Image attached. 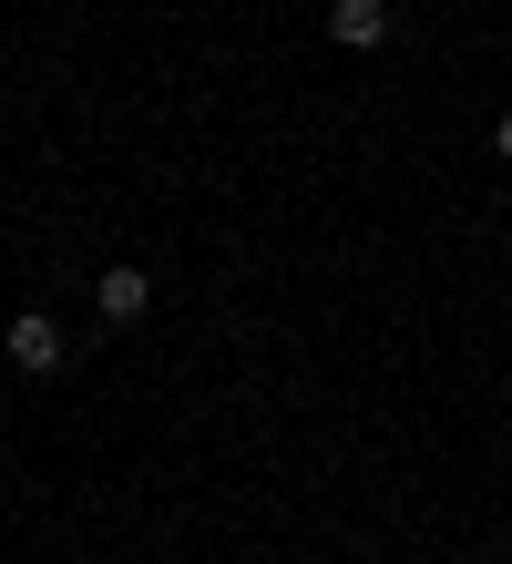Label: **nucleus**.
Returning a JSON list of instances; mask_svg holds the SVG:
<instances>
[{
	"label": "nucleus",
	"instance_id": "3",
	"mask_svg": "<svg viewBox=\"0 0 512 564\" xmlns=\"http://www.w3.org/2000/svg\"><path fill=\"white\" fill-rule=\"evenodd\" d=\"M328 31H338L349 52H380V42H390V0H338Z\"/></svg>",
	"mask_w": 512,
	"mask_h": 564
},
{
	"label": "nucleus",
	"instance_id": "1",
	"mask_svg": "<svg viewBox=\"0 0 512 564\" xmlns=\"http://www.w3.org/2000/svg\"><path fill=\"white\" fill-rule=\"evenodd\" d=\"M92 308L113 318V328H133V318L154 308V278H144V268H102V278H92Z\"/></svg>",
	"mask_w": 512,
	"mask_h": 564
},
{
	"label": "nucleus",
	"instance_id": "2",
	"mask_svg": "<svg viewBox=\"0 0 512 564\" xmlns=\"http://www.w3.org/2000/svg\"><path fill=\"white\" fill-rule=\"evenodd\" d=\"M11 370H31V380H52L62 370V328L31 308V318H11Z\"/></svg>",
	"mask_w": 512,
	"mask_h": 564
},
{
	"label": "nucleus",
	"instance_id": "4",
	"mask_svg": "<svg viewBox=\"0 0 512 564\" xmlns=\"http://www.w3.org/2000/svg\"><path fill=\"white\" fill-rule=\"evenodd\" d=\"M502 154H512V113H502Z\"/></svg>",
	"mask_w": 512,
	"mask_h": 564
}]
</instances>
